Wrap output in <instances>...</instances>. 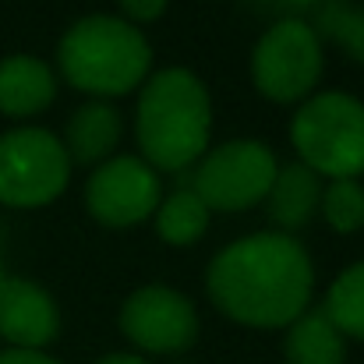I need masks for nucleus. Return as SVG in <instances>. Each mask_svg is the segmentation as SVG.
<instances>
[{"mask_svg":"<svg viewBox=\"0 0 364 364\" xmlns=\"http://www.w3.org/2000/svg\"><path fill=\"white\" fill-rule=\"evenodd\" d=\"M64 82L89 100H121L152 75V43L121 14H85L57 43Z\"/></svg>","mask_w":364,"mask_h":364,"instance_id":"nucleus-3","label":"nucleus"},{"mask_svg":"<svg viewBox=\"0 0 364 364\" xmlns=\"http://www.w3.org/2000/svg\"><path fill=\"white\" fill-rule=\"evenodd\" d=\"M124 138V117L117 107L103 103V100H89L82 103L68 124H64V152L71 159V166H100L103 159L114 156V149Z\"/></svg>","mask_w":364,"mask_h":364,"instance_id":"nucleus-12","label":"nucleus"},{"mask_svg":"<svg viewBox=\"0 0 364 364\" xmlns=\"http://www.w3.org/2000/svg\"><path fill=\"white\" fill-rule=\"evenodd\" d=\"M71 159L46 127H11L0 134V205L43 209L68 191Z\"/></svg>","mask_w":364,"mask_h":364,"instance_id":"nucleus-7","label":"nucleus"},{"mask_svg":"<svg viewBox=\"0 0 364 364\" xmlns=\"http://www.w3.org/2000/svg\"><path fill=\"white\" fill-rule=\"evenodd\" d=\"M163 202V181L141 156H110L85 181V209L100 227L127 230L145 220Z\"/></svg>","mask_w":364,"mask_h":364,"instance_id":"nucleus-9","label":"nucleus"},{"mask_svg":"<svg viewBox=\"0 0 364 364\" xmlns=\"http://www.w3.org/2000/svg\"><path fill=\"white\" fill-rule=\"evenodd\" d=\"M0 364H60V361L50 358L46 350H18V347H7V350H0Z\"/></svg>","mask_w":364,"mask_h":364,"instance_id":"nucleus-21","label":"nucleus"},{"mask_svg":"<svg viewBox=\"0 0 364 364\" xmlns=\"http://www.w3.org/2000/svg\"><path fill=\"white\" fill-rule=\"evenodd\" d=\"M156 220V234L159 241L170 247H191L205 237L213 213L205 209V202L191 191V188H177L170 195H163L159 209L152 213Z\"/></svg>","mask_w":364,"mask_h":364,"instance_id":"nucleus-15","label":"nucleus"},{"mask_svg":"<svg viewBox=\"0 0 364 364\" xmlns=\"http://www.w3.org/2000/svg\"><path fill=\"white\" fill-rule=\"evenodd\" d=\"M96 364H149L141 354H107V358H100Z\"/></svg>","mask_w":364,"mask_h":364,"instance_id":"nucleus-22","label":"nucleus"},{"mask_svg":"<svg viewBox=\"0 0 364 364\" xmlns=\"http://www.w3.org/2000/svg\"><path fill=\"white\" fill-rule=\"evenodd\" d=\"M57 100V75L43 57L11 53L0 60V114L4 117H36Z\"/></svg>","mask_w":364,"mask_h":364,"instance_id":"nucleus-11","label":"nucleus"},{"mask_svg":"<svg viewBox=\"0 0 364 364\" xmlns=\"http://www.w3.org/2000/svg\"><path fill=\"white\" fill-rule=\"evenodd\" d=\"M0 244H4V227H0ZM0 276H4V269H0Z\"/></svg>","mask_w":364,"mask_h":364,"instance_id":"nucleus-23","label":"nucleus"},{"mask_svg":"<svg viewBox=\"0 0 364 364\" xmlns=\"http://www.w3.org/2000/svg\"><path fill=\"white\" fill-rule=\"evenodd\" d=\"M124 340L138 347L141 354H184L198 340V311L195 304L166 287V283H145L124 297L121 315H117Z\"/></svg>","mask_w":364,"mask_h":364,"instance_id":"nucleus-8","label":"nucleus"},{"mask_svg":"<svg viewBox=\"0 0 364 364\" xmlns=\"http://www.w3.org/2000/svg\"><path fill=\"white\" fill-rule=\"evenodd\" d=\"M121 18L131 25H145V21H159L170 7V0H117Z\"/></svg>","mask_w":364,"mask_h":364,"instance_id":"nucleus-19","label":"nucleus"},{"mask_svg":"<svg viewBox=\"0 0 364 364\" xmlns=\"http://www.w3.org/2000/svg\"><path fill=\"white\" fill-rule=\"evenodd\" d=\"M318 213L336 234H358L364 227V184L361 181H329L322 184Z\"/></svg>","mask_w":364,"mask_h":364,"instance_id":"nucleus-18","label":"nucleus"},{"mask_svg":"<svg viewBox=\"0 0 364 364\" xmlns=\"http://www.w3.org/2000/svg\"><path fill=\"white\" fill-rule=\"evenodd\" d=\"M290 145L297 163L329 181H358L364 173V103L343 89L308 96L294 121Z\"/></svg>","mask_w":364,"mask_h":364,"instance_id":"nucleus-4","label":"nucleus"},{"mask_svg":"<svg viewBox=\"0 0 364 364\" xmlns=\"http://www.w3.org/2000/svg\"><path fill=\"white\" fill-rule=\"evenodd\" d=\"M258 11H276L279 18H301L304 7H315L318 0H255Z\"/></svg>","mask_w":364,"mask_h":364,"instance_id":"nucleus-20","label":"nucleus"},{"mask_svg":"<svg viewBox=\"0 0 364 364\" xmlns=\"http://www.w3.org/2000/svg\"><path fill=\"white\" fill-rule=\"evenodd\" d=\"M287 364H347V340L326 318L322 308H308L301 318L287 326L283 340Z\"/></svg>","mask_w":364,"mask_h":364,"instance_id":"nucleus-14","label":"nucleus"},{"mask_svg":"<svg viewBox=\"0 0 364 364\" xmlns=\"http://www.w3.org/2000/svg\"><path fill=\"white\" fill-rule=\"evenodd\" d=\"M308 25L315 28V36L322 43H333L354 64L364 68V4H354V0H318L311 7V21Z\"/></svg>","mask_w":364,"mask_h":364,"instance_id":"nucleus-16","label":"nucleus"},{"mask_svg":"<svg viewBox=\"0 0 364 364\" xmlns=\"http://www.w3.org/2000/svg\"><path fill=\"white\" fill-rule=\"evenodd\" d=\"M205 294L216 311L247 329H287L315 294L308 247L290 234H247L230 241L205 269Z\"/></svg>","mask_w":364,"mask_h":364,"instance_id":"nucleus-1","label":"nucleus"},{"mask_svg":"<svg viewBox=\"0 0 364 364\" xmlns=\"http://www.w3.org/2000/svg\"><path fill=\"white\" fill-rule=\"evenodd\" d=\"M326 71V50L308 18H276L251 50V82L262 100L290 107L315 96Z\"/></svg>","mask_w":364,"mask_h":364,"instance_id":"nucleus-5","label":"nucleus"},{"mask_svg":"<svg viewBox=\"0 0 364 364\" xmlns=\"http://www.w3.org/2000/svg\"><path fill=\"white\" fill-rule=\"evenodd\" d=\"M322 202V177L315 170H308L304 163H287L276 170V181L265 195V216L279 234H290L308 227L311 216L318 213Z\"/></svg>","mask_w":364,"mask_h":364,"instance_id":"nucleus-13","label":"nucleus"},{"mask_svg":"<svg viewBox=\"0 0 364 364\" xmlns=\"http://www.w3.org/2000/svg\"><path fill=\"white\" fill-rule=\"evenodd\" d=\"M322 311L343 340H364V262L347 265L329 283Z\"/></svg>","mask_w":364,"mask_h":364,"instance_id":"nucleus-17","label":"nucleus"},{"mask_svg":"<svg viewBox=\"0 0 364 364\" xmlns=\"http://www.w3.org/2000/svg\"><path fill=\"white\" fill-rule=\"evenodd\" d=\"M134 138L141 159L159 173L195 166L209 152L213 100L205 82L188 68H159L138 89Z\"/></svg>","mask_w":364,"mask_h":364,"instance_id":"nucleus-2","label":"nucleus"},{"mask_svg":"<svg viewBox=\"0 0 364 364\" xmlns=\"http://www.w3.org/2000/svg\"><path fill=\"white\" fill-rule=\"evenodd\" d=\"M60 333L53 294L25 276H0V340L18 350H43Z\"/></svg>","mask_w":364,"mask_h":364,"instance_id":"nucleus-10","label":"nucleus"},{"mask_svg":"<svg viewBox=\"0 0 364 364\" xmlns=\"http://www.w3.org/2000/svg\"><path fill=\"white\" fill-rule=\"evenodd\" d=\"M279 159L258 138H230L195 163L191 191L205 202L209 213H247L265 202L276 181Z\"/></svg>","mask_w":364,"mask_h":364,"instance_id":"nucleus-6","label":"nucleus"}]
</instances>
